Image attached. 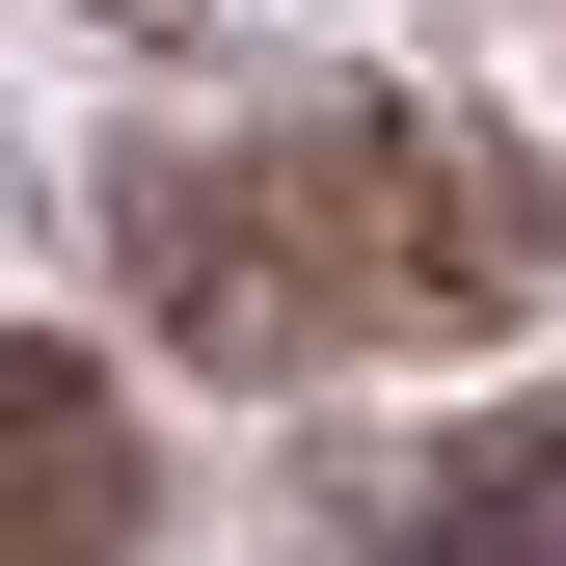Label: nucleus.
<instances>
[{
  "label": "nucleus",
  "mask_w": 566,
  "mask_h": 566,
  "mask_svg": "<svg viewBox=\"0 0 566 566\" xmlns=\"http://www.w3.org/2000/svg\"><path fill=\"white\" fill-rule=\"evenodd\" d=\"M324 566H566V405H513V432H459L432 485H350Z\"/></svg>",
  "instance_id": "nucleus-3"
},
{
  "label": "nucleus",
  "mask_w": 566,
  "mask_h": 566,
  "mask_svg": "<svg viewBox=\"0 0 566 566\" xmlns=\"http://www.w3.org/2000/svg\"><path fill=\"white\" fill-rule=\"evenodd\" d=\"M135 297L217 378H324V350H459L566 297V189L459 108H270V135H163L135 163Z\"/></svg>",
  "instance_id": "nucleus-1"
},
{
  "label": "nucleus",
  "mask_w": 566,
  "mask_h": 566,
  "mask_svg": "<svg viewBox=\"0 0 566 566\" xmlns=\"http://www.w3.org/2000/svg\"><path fill=\"white\" fill-rule=\"evenodd\" d=\"M135 539H163V432L28 324L0 350V566H135Z\"/></svg>",
  "instance_id": "nucleus-2"
}]
</instances>
